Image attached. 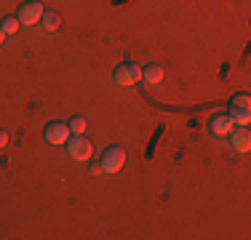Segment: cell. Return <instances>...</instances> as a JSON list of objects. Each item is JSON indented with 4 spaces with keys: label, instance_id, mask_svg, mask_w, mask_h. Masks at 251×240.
<instances>
[{
    "label": "cell",
    "instance_id": "cell-1",
    "mask_svg": "<svg viewBox=\"0 0 251 240\" xmlns=\"http://www.w3.org/2000/svg\"><path fill=\"white\" fill-rule=\"evenodd\" d=\"M123 163H126V149L123 147H110L99 160L101 173H118L123 168Z\"/></svg>",
    "mask_w": 251,
    "mask_h": 240
},
{
    "label": "cell",
    "instance_id": "cell-2",
    "mask_svg": "<svg viewBox=\"0 0 251 240\" xmlns=\"http://www.w3.org/2000/svg\"><path fill=\"white\" fill-rule=\"evenodd\" d=\"M67 152H70L73 160H77V163H86V160H91L94 147H91V142H88L86 136H75V139L67 142Z\"/></svg>",
    "mask_w": 251,
    "mask_h": 240
},
{
    "label": "cell",
    "instance_id": "cell-3",
    "mask_svg": "<svg viewBox=\"0 0 251 240\" xmlns=\"http://www.w3.org/2000/svg\"><path fill=\"white\" fill-rule=\"evenodd\" d=\"M139 80H142V67L139 64H131V62L118 64V70H115V83L118 86H136Z\"/></svg>",
    "mask_w": 251,
    "mask_h": 240
},
{
    "label": "cell",
    "instance_id": "cell-4",
    "mask_svg": "<svg viewBox=\"0 0 251 240\" xmlns=\"http://www.w3.org/2000/svg\"><path fill=\"white\" fill-rule=\"evenodd\" d=\"M43 5L40 3H27V5H22L19 8V24H25V27H32V24H38L40 22V16H43Z\"/></svg>",
    "mask_w": 251,
    "mask_h": 240
},
{
    "label": "cell",
    "instance_id": "cell-5",
    "mask_svg": "<svg viewBox=\"0 0 251 240\" xmlns=\"http://www.w3.org/2000/svg\"><path fill=\"white\" fill-rule=\"evenodd\" d=\"M46 142L49 144H67L70 142V125L67 123H49L46 125Z\"/></svg>",
    "mask_w": 251,
    "mask_h": 240
},
{
    "label": "cell",
    "instance_id": "cell-6",
    "mask_svg": "<svg viewBox=\"0 0 251 240\" xmlns=\"http://www.w3.org/2000/svg\"><path fill=\"white\" fill-rule=\"evenodd\" d=\"M230 142H232V149H238V152H249L251 147V131L246 125H235V128L230 131Z\"/></svg>",
    "mask_w": 251,
    "mask_h": 240
},
{
    "label": "cell",
    "instance_id": "cell-7",
    "mask_svg": "<svg viewBox=\"0 0 251 240\" xmlns=\"http://www.w3.org/2000/svg\"><path fill=\"white\" fill-rule=\"evenodd\" d=\"M208 128H211V134H217V136H227L232 128H235V123L230 120V115H217V118H211Z\"/></svg>",
    "mask_w": 251,
    "mask_h": 240
},
{
    "label": "cell",
    "instance_id": "cell-8",
    "mask_svg": "<svg viewBox=\"0 0 251 240\" xmlns=\"http://www.w3.org/2000/svg\"><path fill=\"white\" fill-rule=\"evenodd\" d=\"M142 77L147 80V86H158V83L163 80V70H160L158 64H150L147 70H142Z\"/></svg>",
    "mask_w": 251,
    "mask_h": 240
},
{
    "label": "cell",
    "instance_id": "cell-9",
    "mask_svg": "<svg viewBox=\"0 0 251 240\" xmlns=\"http://www.w3.org/2000/svg\"><path fill=\"white\" fill-rule=\"evenodd\" d=\"M249 104H251V96L249 94H241L230 101V115L232 112H249Z\"/></svg>",
    "mask_w": 251,
    "mask_h": 240
},
{
    "label": "cell",
    "instance_id": "cell-10",
    "mask_svg": "<svg viewBox=\"0 0 251 240\" xmlns=\"http://www.w3.org/2000/svg\"><path fill=\"white\" fill-rule=\"evenodd\" d=\"M38 24H43L46 32H53V29H59V16L51 14V11H43V16H40Z\"/></svg>",
    "mask_w": 251,
    "mask_h": 240
},
{
    "label": "cell",
    "instance_id": "cell-11",
    "mask_svg": "<svg viewBox=\"0 0 251 240\" xmlns=\"http://www.w3.org/2000/svg\"><path fill=\"white\" fill-rule=\"evenodd\" d=\"M67 125H70V134H75V136H86V128H88L86 118H80V115H77V118L70 120Z\"/></svg>",
    "mask_w": 251,
    "mask_h": 240
},
{
    "label": "cell",
    "instance_id": "cell-12",
    "mask_svg": "<svg viewBox=\"0 0 251 240\" xmlns=\"http://www.w3.org/2000/svg\"><path fill=\"white\" fill-rule=\"evenodd\" d=\"M0 27H3V32H5V35H16L22 24H19V19H16V16H5V19L0 22Z\"/></svg>",
    "mask_w": 251,
    "mask_h": 240
},
{
    "label": "cell",
    "instance_id": "cell-13",
    "mask_svg": "<svg viewBox=\"0 0 251 240\" xmlns=\"http://www.w3.org/2000/svg\"><path fill=\"white\" fill-rule=\"evenodd\" d=\"M5 144H8V134H5V131H0V149H5Z\"/></svg>",
    "mask_w": 251,
    "mask_h": 240
},
{
    "label": "cell",
    "instance_id": "cell-14",
    "mask_svg": "<svg viewBox=\"0 0 251 240\" xmlns=\"http://www.w3.org/2000/svg\"><path fill=\"white\" fill-rule=\"evenodd\" d=\"M3 40H5V32H3V27H0V46H3Z\"/></svg>",
    "mask_w": 251,
    "mask_h": 240
}]
</instances>
